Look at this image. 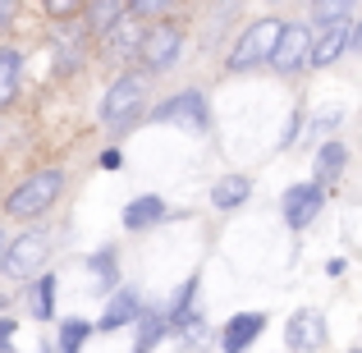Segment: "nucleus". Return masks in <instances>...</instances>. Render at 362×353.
Listing matches in <instances>:
<instances>
[{"label":"nucleus","mask_w":362,"mask_h":353,"mask_svg":"<svg viewBox=\"0 0 362 353\" xmlns=\"http://www.w3.org/2000/svg\"><path fill=\"white\" fill-rule=\"evenodd\" d=\"M60 193H64V170H37V175H28L23 184L5 197V212L14 216V221H33V216L51 212Z\"/></svg>","instance_id":"nucleus-1"},{"label":"nucleus","mask_w":362,"mask_h":353,"mask_svg":"<svg viewBox=\"0 0 362 353\" xmlns=\"http://www.w3.org/2000/svg\"><path fill=\"white\" fill-rule=\"evenodd\" d=\"M142 101H147V79H142V74H119V79L106 88V97H101V124L124 133L133 120H138Z\"/></svg>","instance_id":"nucleus-2"},{"label":"nucleus","mask_w":362,"mask_h":353,"mask_svg":"<svg viewBox=\"0 0 362 353\" xmlns=\"http://www.w3.org/2000/svg\"><path fill=\"white\" fill-rule=\"evenodd\" d=\"M280 33H284L280 18H257L247 33H239V42L230 51V74H247L252 64H271L275 46H280Z\"/></svg>","instance_id":"nucleus-3"},{"label":"nucleus","mask_w":362,"mask_h":353,"mask_svg":"<svg viewBox=\"0 0 362 353\" xmlns=\"http://www.w3.org/2000/svg\"><path fill=\"white\" fill-rule=\"evenodd\" d=\"M179 51H184V28L179 23H156L142 33V46H138V60L147 74H165L170 64L179 60Z\"/></svg>","instance_id":"nucleus-4"},{"label":"nucleus","mask_w":362,"mask_h":353,"mask_svg":"<svg viewBox=\"0 0 362 353\" xmlns=\"http://www.w3.org/2000/svg\"><path fill=\"white\" fill-rule=\"evenodd\" d=\"M46 257H51V238L42 230H23L18 238H9V253H5V266H0V271H5L9 280H28V275H37L46 266Z\"/></svg>","instance_id":"nucleus-5"},{"label":"nucleus","mask_w":362,"mask_h":353,"mask_svg":"<svg viewBox=\"0 0 362 353\" xmlns=\"http://www.w3.org/2000/svg\"><path fill=\"white\" fill-rule=\"evenodd\" d=\"M308 60H312V28L284 23L280 46H275V55H271V69H275V74H298Z\"/></svg>","instance_id":"nucleus-6"},{"label":"nucleus","mask_w":362,"mask_h":353,"mask_svg":"<svg viewBox=\"0 0 362 353\" xmlns=\"http://www.w3.org/2000/svg\"><path fill=\"white\" fill-rule=\"evenodd\" d=\"M151 120L156 124H188V129H206V124H211L202 92H179V97L160 101V106L151 110Z\"/></svg>","instance_id":"nucleus-7"},{"label":"nucleus","mask_w":362,"mask_h":353,"mask_svg":"<svg viewBox=\"0 0 362 353\" xmlns=\"http://www.w3.org/2000/svg\"><path fill=\"white\" fill-rule=\"evenodd\" d=\"M321 202H326L321 184H293V188H284L280 207H284V221H289V230H308L312 216H321Z\"/></svg>","instance_id":"nucleus-8"},{"label":"nucleus","mask_w":362,"mask_h":353,"mask_svg":"<svg viewBox=\"0 0 362 353\" xmlns=\"http://www.w3.org/2000/svg\"><path fill=\"white\" fill-rule=\"evenodd\" d=\"M354 46V18H335L312 33V64H335Z\"/></svg>","instance_id":"nucleus-9"},{"label":"nucleus","mask_w":362,"mask_h":353,"mask_svg":"<svg viewBox=\"0 0 362 353\" xmlns=\"http://www.w3.org/2000/svg\"><path fill=\"white\" fill-rule=\"evenodd\" d=\"M284 345H289L293 353H312L326 345V321H321L317 308H303L289 317V326H284Z\"/></svg>","instance_id":"nucleus-10"},{"label":"nucleus","mask_w":362,"mask_h":353,"mask_svg":"<svg viewBox=\"0 0 362 353\" xmlns=\"http://www.w3.org/2000/svg\"><path fill=\"white\" fill-rule=\"evenodd\" d=\"M138 317H142V299L133 289H115V299H110V308L101 312V321H97V330H119V326H138Z\"/></svg>","instance_id":"nucleus-11"},{"label":"nucleus","mask_w":362,"mask_h":353,"mask_svg":"<svg viewBox=\"0 0 362 353\" xmlns=\"http://www.w3.org/2000/svg\"><path fill=\"white\" fill-rule=\"evenodd\" d=\"M262 326H266L262 312H239V317L225 326V335H221V353H243L257 335H262Z\"/></svg>","instance_id":"nucleus-12"},{"label":"nucleus","mask_w":362,"mask_h":353,"mask_svg":"<svg viewBox=\"0 0 362 353\" xmlns=\"http://www.w3.org/2000/svg\"><path fill=\"white\" fill-rule=\"evenodd\" d=\"M156 221H165V202L160 197H133L124 207V230H151Z\"/></svg>","instance_id":"nucleus-13"},{"label":"nucleus","mask_w":362,"mask_h":353,"mask_svg":"<svg viewBox=\"0 0 362 353\" xmlns=\"http://www.w3.org/2000/svg\"><path fill=\"white\" fill-rule=\"evenodd\" d=\"M138 33H142V28L133 23V14H124L119 23L106 33V51L115 55V60H124V55H138V46H142V37H138Z\"/></svg>","instance_id":"nucleus-14"},{"label":"nucleus","mask_w":362,"mask_h":353,"mask_svg":"<svg viewBox=\"0 0 362 353\" xmlns=\"http://www.w3.org/2000/svg\"><path fill=\"white\" fill-rule=\"evenodd\" d=\"M18 79H23V55H18L14 46H0V110L14 101Z\"/></svg>","instance_id":"nucleus-15"},{"label":"nucleus","mask_w":362,"mask_h":353,"mask_svg":"<svg viewBox=\"0 0 362 353\" xmlns=\"http://www.w3.org/2000/svg\"><path fill=\"white\" fill-rule=\"evenodd\" d=\"M165 330H170L165 312H147V308H142V317H138V345H133V353H147L151 345H160Z\"/></svg>","instance_id":"nucleus-16"},{"label":"nucleus","mask_w":362,"mask_h":353,"mask_svg":"<svg viewBox=\"0 0 362 353\" xmlns=\"http://www.w3.org/2000/svg\"><path fill=\"white\" fill-rule=\"evenodd\" d=\"M247 193H252V179H243V175H230V179H221V184L211 188V202L221 207V212H230V207L247 202Z\"/></svg>","instance_id":"nucleus-17"},{"label":"nucleus","mask_w":362,"mask_h":353,"mask_svg":"<svg viewBox=\"0 0 362 353\" xmlns=\"http://www.w3.org/2000/svg\"><path fill=\"white\" fill-rule=\"evenodd\" d=\"M92 321H83V317H69V321H60V340H55V353H83V345H88V335H92Z\"/></svg>","instance_id":"nucleus-18"},{"label":"nucleus","mask_w":362,"mask_h":353,"mask_svg":"<svg viewBox=\"0 0 362 353\" xmlns=\"http://www.w3.org/2000/svg\"><path fill=\"white\" fill-rule=\"evenodd\" d=\"M344 161H349L344 142H321V151H317V184H326V179H339Z\"/></svg>","instance_id":"nucleus-19"},{"label":"nucleus","mask_w":362,"mask_h":353,"mask_svg":"<svg viewBox=\"0 0 362 353\" xmlns=\"http://www.w3.org/2000/svg\"><path fill=\"white\" fill-rule=\"evenodd\" d=\"M124 14H129V5H119V0H106V5H88V23H92V33H101V37H106Z\"/></svg>","instance_id":"nucleus-20"},{"label":"nucleus","mask_w":362,"mask_h":353,"mask_svg":"<svg viewBox=\"0 0 362 353\" xmlns=\"http://www.w3.org/2000/svg\"><path fill=\"white\" fill-rule=\"evenodd\" d=\"M33 317L37 321L55 317V275H42V280L33 284Z\"/></svg>","instance_id":"nucleus-21"},{"label":"nucleus","mask_w":362,"mask_h":353,"mask_svg":"<svg viewBox=\"0 0 362 353\" xmlns=\"http://www.w3.org/2000/svg\"><path fill=\"white\" fill-rule=\"evenodd\" d=\"M88 271L101 280V289H115V280H119V271H115V248H101L97 257H88Z\"/></svg>","instance_id":"nucleus-22"},{"label":"nucleus","mask_w":362,"mask_h":353,"mask_svg":"<svg viewBox=\"0 0 362 353\" xmlns=\"http://www.w3.org/2000/svg\"><path fill=\"white\" fill-rule=\"evenodd\" d=\"M335 18H354V9L349 5H312V23H335Z\"/></svg>","instance_id":"nucleus-23"},{"label":"nucleus","mask_w":362,"mask_h":353,"mask_svg":"<svg viewBox=\"0 0 362 353\" xmlns=\"http://www.w3.org/2000/svg\"><path fill=\"white\" fill-rule=\"evenodd\" d=\"M14 317H0V353H9V349H14Z\"/></svg>","instance_id":"nucleus-24"},{"label":"nucleus","mask_w":362,"mask_h":353,"mask_svg":"<svg viewBox=\"0 0 362 353\" xmlns=\"http://www.w3.org/2000/svg\"><path fill=\"white\" fill-rule=\"evenodd\" d=\"M101 166H106V170H119V166H124L119 147H106V151H101Z\"/></svg>","instance_id":"nucleus-25"},{"label":"nucleus","mask_w":362,"mask_h":353,"mask_svg":"<svg viewBox=\"0 0 362 353\" xmlns=\"http://www.w3.org/2000/svg\"><path fill=\"white\" fill-rule=\"evenodd\" d=\"M9 18H14V5H0V28H5Z\"/></svg>","instance_id":"nucleus-26"},{"label":"nucleus","mask_w":362,"mask_h":353,"mask_svg":"<svg viewBox=\"0 0 362 353\" xmlns=\"http://www.w3.org/2000/svg\"><path fill=\"white\" fill-rule=\"evenodd\" d=\"M5 253H9V238H5V230H0V266H5Z\"/></svg>","instance_id":"nucleus-27"},{"label":"nucleus","mask_w":362,"mask_h":353,"mask_svg":"<svg viewBox=\"0 0 362 353\" xmlns=\"http://www.w3.org/2000/svg\"><path fill=\"white\" fill-rule=\"evenodd\" d=\"M354 51H362V23L354 28Z\"/></svg>","instance_id":"nucleus-28"},{"label":"nucleus","mask_w":362,"mask_h":353,"mask_svg":"<svg viewBox=\"0 0 362 353\" xmlns=\"http://www.w3.org/2000/svg\"><path fill=\"white\" fill-rule=\"evenodd\" d=\"M354 353H362V349H354Z\"/></svg>","instance_id":"nucleus-29"}]
</instances>
